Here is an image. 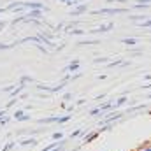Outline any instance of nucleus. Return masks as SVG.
Wrapping results in <instances>:
<instances>
[{"instance_id":"obj_40","label":"nucleus","mask_w":151,"mask_h":151,"mask_svg":"<svg viewBox=\"0 0 151 151\" xmlns=\"http://www.w3.org/2000/svg\"><path fill=\"white\" fill-rule=\"evenodd\" d=\"M148 99H151V93H150V95H148Z\"/></svg>"},{"instance_id":"obj_14","label":"nucleus","mask_w":151,"mask_h":151,"mask_svg":"<svg viewBox=\"0 0 151 151\" xmlns=\"http://www.w3.org/2000/svg\"><path fill=\"white\" fill-rule=\"evenodd\" d=\"M42 132H46V128H37V130H34L32 134H42ZM21 134H28L27 130H18L16 132V135H21Z\"/></svg>"},{"instance_id":"obj_25","label":"nucleus","mask_w":151,"mask_h":151,"mask_svg":"<svg viewBox=\"0 0 151 151\" xmlns=\"http://www.w3.org/2000/svg\"><path fill=\"white\" fill-rule=\"evenodd\" d=\"M72 35H83L84 34V30H79V28H72V30H69Z\"/></svg>"},{"instance_id":"obj_7","label":"nucleus","mask_w":151,"mask_h":151,"mask_svg":"<svg viewBox=\"0 0 151 151\" xmlns=\"http://www.w3.org/2000/svg\"><path fill=\"white\" fill-rule=\"evenodd\" d=\"M99 137V132H90V134H84L83 135V142H91Z\"/></svg>"},{"instance_id":"obj_6","label":"nucleus","mask_w":151,"mask_h":151,"mask_svg":"<svg viewBox=\"0 0 151 151\" xmlns=\"http://www.w3.org/2000/svg\"><path fill=\"white\" fill-rule=\"evenodd\" d=\"M111 28H114V23H113V21H109V23H104V25H100L97 30H90V32H109Z\"/></svg>"},{"instance_id":"obj_23","label":"nucleus","mask_w":151,"mask_h":151,"mask_svg":"<svg viewBox=\"0 0 151 151\" xmlns=\"http://www.w3.org/2000/svg\"><path fill=\"white\" fill-rule=\"evenodd\" d=\"M65 146H67V141L63 139V141L60 142V146H58V148H55V150H51V151H63V150H65Z\"/></svg>"},{"instance_id":"obj_34","label":"nucleus","mask_w":151,"mask_h":151,"mask_svg":"<svg viewBox=\"0 0 151 151\" xmlns=\"http://www.w3.org/2000/svg\"><path fill=\"white\" fill-rule=\"evenodd\" d=\"M4 116H7V109H2L0 111V118H4Z\"/></svg>"},{"instance_id":"obj_41","label":"nucleus","mask_w":151,"mask_h":151,"mask_svg":"<svg viewBox=\"0 0 151 151\" xmlns=\"http://www.w3.org/2000/svg\"><path fill=\"white\" fill-rule=\"evenodd\" d=\"M62 2H63V4H65V2H67V0H62Z\"/></svg>"},{"instance_id":"obj_24","label":"nucleus","mask_w":151,"mask_h":151,"mask_svg":"<svg viewBox=\"0 0 151 151\" xmlns=\"http://www.w3.org/2000/svg\"><path fill=\"white\" fill-rule=\"evenodd\" d=\"M88 114H90V116H99V114L102 116V113H100V107H93V109H91Z\"/></svg>"},{"instance_id":"obj_15","label":"nucleus","mask_w":151,"mask_h":151,"mask_svg":"<svg viewBox=\"0 0 151 151\" xmlns=\"http://www.w3.org/2000/svg\"><path fill=\"white\" fill-rule=\"evenodd\" d=\"M135 151H151V142H144V144H141Z\"/></svg>"},{"instance_id":"obj_22","label":"nucleus","mask_w":151,"mask_h":151,"mask_svg":"<svg viewBox=\"0 0 151 151\" xmlns=\"http://www.w3.org/2000/svg\"><path fill=\"white\" fill-rule=\"evenodd\" d=\"M141 28H151V19H146V21H142V23H137Z\"/></svg>"},{"instance_id":"obj_27","label":"nucleus","mask_w":151,"mask_h":151,"mask_svg":"<svg viewBox=\"0 0 151 151\" xmlns=\"http://www.w3.org/2000/svg\"><path fill=\"white\" fill-rule=\"evenodd\" d=\"M93 63H109V62H107V58H95Z\"/></svg>"},{"instance_id":"obj_18","label":"nucleus","mask_w":151,"mask_h":151,"mask_svg":"<svg viewBox=\"0 0 151 151\" xmlns=\"http://www.w3.org/2000/svg\"><path fill=\"white\" fill-rule=\"evenodd\" d=\"M14 90H16V84H9V86L2 88V91H4V93H12Z\"/></svg>"},{"instance_id":"obj_38","label":"nucleus","mask_w":151,"mask_h":151,"mask_svg":"<svg viewBox=\"0 0 151 151\" xmlns=\"http://www.w3.org/2000/svg\"><path fill=\"white\" fill-rule=\"evenodd\" d=\"M109 2H125V0H109Z\"/></svg>"},{"instance_id":"obj_39","label":"nucleus","mask_w":151,"mask_h":151,"mask_svg":"<svg viewBox=\"0 0 151 151\" xmlns=\"http://www.w3.org/2000/svg\"><path fill=\"white\" fill-rule=\"evenodd\" d=\"M4 11H5V9H4V7H0V12H4Z\"/></svg>"},{"instance_id":"obj_30","label":"nucleus","mask_w":151,"mask_h":151,"mask_svg":"<svg viewBox=\"0 0 151 151\" xmlns=\"http://www.w3.org/2000/svg\"><path fill=\"white\" fill-rule=\"evenodd\" d=\"M7 121H9V116H4V118H0V125L4 127V125H7Z\"/></svg>"},{"instance_id":"obj_31","label":"nucleus","mask_w":151,"mask_h":151,"mask_svg":"<svg viewBox=\"0 0 151 151\" xmlns=\"http://www.w3.org/2000/svg\"><path fill=\"white\" fill-rule=\"evenodd\" d=\"M18 121H30V116H28V114H23V116L18 119Z\"/></svg>"},{"instance_id":"obj_10","label":"nucleus","mask_w":151,"mask_h":151,"mask_svg":"<svg viewBox=\"0 0 151 151\" xmlns=\"http://www.w3.org/2000/svg\"><path fill=\"white\" fill-rule=\"evenodd\" d=\"M148 109V106H135V107H130V109H127L125 111V114H134V113H137V111H146Z\"/></svg>"},{"instance_id":"obj_16","label":"nucleus","mask_w":151,"mask_h":151,"mask_svg":"<svg viewBox=\"0 0 151 151\" xmlns=\"http://www.w3.org/2000/svg\"><path fill=\"white\" fill-rule=\"evenodd\" d=\"M91 44H100V40H83V42H77V46H91Z\"/></svg>"},{"instance_id":"obj_35","label":"nucleus","mask_w":151,"mask_h":151,"mask_svg":"<svg viewBox=\"0 0 151 151\" xmlns=\"http://www.w3.org/2000/svg\"><path fill=\"white\" fill-rule=\"evenodd\" d=\"M84 102H86V100H84V99H81V100H77V104H76V106H83Z\"/></svg>"},{"instance_id":"obj_29","label":"nucleus","mask_w":151,"mask_h":151,"mask_svg":"<svg viewBox=\"0 0 151 151\" xmlns=\"http://www.w3.org/2000/svg\"><path fill=\"white\" fill-rule=\"evenodd\" d=\"M130 55H132V56H137V55H142V49H132V51H130Z\"/></svg>"},{"instance_id":"obj_5","label":"nucleus","mask_w":151,"mask_h":151,"mask_svg":"<svg viewBox=\"0 0 151 151\" xmlns=\"http://www.w3.org/2000/svg\"><path fill=\"white\" fill-rule=\"evenodd\" d=\"M39 125H49V123H58V116H51V118H40L37 119Z\"/></svg>"},{"instance_id":"obj_13","label":"nucleus","mask_w":151,"mask_h":151,"mask_svg":"<svg viewBox=\"0 0 151 151\" xmlns=\"http://www.w3.org/2000/svg\"><path fill=\"white\" fill-rule=\"evenodd\" d=\"M60 142H62V141H55V142H51V144H47L46 148H42L40 151H51V150H55V148H58V146H60Z\"/></svg>"},{"instance_id":"obj_19","label":"nucleus","mask_w":151,"mask_h":151,"mask_svg":"<svg viewBox=\"0 0 151 151\" xmlns=\"http://www.w3.org/2000/svg\"><path fill=\"white\" fill-rule=\"evenodd\" d=\"M121 63H123V60H121V58H118V60H114V62H109V63H107V67H111V69H113V67H118V65H121Z\"/></svg>"},{"instance_id":"obj_26","label":"nucleus","mask_w":151,"mask_h":151,"mask_svg":"<svg viewBox=\"0 0 151 151\" xmlns=\"http://www.w3.org/2000/svg\"><path fill=\"white\" fill-rule=\"evenodd\" d=\"M16 102H19V100H18V99H11V100L7 102V106H5V109H9V107H12V106H14Z\"/></svg>"},{"instance_id":"obj_8","label":"nucleus","mask_w":151,"mask_h":151,"mask_svg":"<svg viewBox=\"0 0 151 151\" xmlns=\"http://www.w3.org/2000/svg\"><path fill=\"white\" fill-rule=\"evenodd\" d=\"M88 11V7L86 5H77L76 9H72L70 11V16H77V14H83V12H86Z\"/></svg>"},{"instance_id":"obj_37","label":"nucleus","mask_w":151,"mask_h":151,"mask_svg":"<svg viewBox=\"0 0 151 151\" xmlns=\"http://www.w3.org/2000/svg\"><path fill=\"white\" fill-rule=\"evenodd\" d=\"M142 88H144V90H151V83L150 84H146V86H142Z\"/></svg>"},{"instance_id":"obj_2","label":"nucleus","mask_w":151,"mask_h":151,"mask_svg":"<svg viewBox=\"0 0 151 151\" xmlns=\"http://www.w3.org/2000/svg\"><path fill=\"white\" fill-rule=\"evenodd\" d=\"M23 7L25 9H37V11H47V7L44 5V4H40V2H23Z\"/></svg>"},{"instance_id":"obj_12","label":"nucleus","mask_w":151,"mask_h":151,"mask_svg":"<svg viewBox=\"0 0 151 151\" xmlns=\"http://www.w3.org/2000/svg\"><path fill=\"white\" fill-rule=\"evenodd\" d=\"M121 42H123V44H127V46H128V47H132V46H135V44H137V39H135V37L121 39Z\"/></svg>"},{"instance_id":"obj_33","label":"nucleus","mask_w":151,"mask_h":151,"mask_svg":"<svg viewBox=\"0 0 151 151\" xmlns=\"http://www.w3.org/2000/svg\"><path fill=\"white\" fill-rule=\"evenodd\" d=\"M106 97H107V95H106V93H102V95H99V97H97V99H95V100H104V99H106Z\"/></svg>"},{"instance_id":"obj_9","label":"nucleus","mask_w":151,"mask_h":151,"mask_svg":"<svg viewBox=\"0 0 151 151\" xmlns=\"http://www.w3.org/2000/svg\"><path fill=\"white\" fill-rule=\"evenodd\" d=\"M40 14H42V11H37V9H32V11H28V12H27V16H28V18H32V19H40V18H42Z\"/></svg>"},{"instance_id":"obj_20","label":"nucleus","mask_w":151,"mask_h":151,"mask_svg":"<svg viewBox=\"0 0 151 151\" xmlns=\"http://www.w3.org/2000/svg\"><path fill=\"white\" fill-rule=\"evenodd\" d=\"M51 137H53V141H63V134L62 132H55Z\"/></svg>"},{"instance_id":"obj_11","label":"nucleus","mask_w":151,"mask_h":151,"mask_svg":"<svg viewBox=\"0 0 151 151\" xmlns=\"http://www.w3.org/2000/svg\"><path fill=\"white\" fill-rule=\"evenodd\" d=\"M19 144H21V146H35V144H37V139H34V137H28V139H23Z\"/></svg>"},{"instance_id":"obj_32","label":"nucleus","mask_w":151,"mask_h":151,"mask_svg":"<svg viewBox=\"0 0 151 151\" xmlns=\"http://www.w3.org/2000/svg\"><path fill=\"white\" fill-rule=\"evenodd\" d=\"M62 99H63V100H70V99H72V93H65Z\"/></svg>"},{"instance_id":"obj_3","label":"nucleus","mask_w":151,"mask_h":151,"mask_svg":"<svg viewBox=\"0 0 151 151\" xmlns=\"http://www.w3.org/2000/svg\"><path fill=\"white\" fill-rule=\"evenodd\" d=\"M79 65H81V63H79V60H72L67 67H63V70H62V72H76V70L79 69Z\"/></svg>"},{"instance_id":"obj_21","label":"nucleus","mask_w":151,"mask_h":151,"mask_svg":"<svg viewBox=\"0 0 151 151\" xmlns=\"http://www.w3.org/2000/svg\"><path fill=\"white\" fill-rule=\"evenodd\" d=\"M23 114H25V111H23V109H18V111H14V114H12V118H14V119L18 121V119H19V118H21Z\"/></svg>"},{"instance_id":"obj_4","label":"nucleus","mask_w":151,"mask_h":151,"mask_svg":"<svg viewBox=\"0 0 151 151\" xmlns=\"http://www.w3.org/2000/svg\"><path fill=\"white\" fill-rule=\"evenodd\" d=\"M127 102H128V97H127V95H121V97H119V99H116V102H114L113 109H114V111H116V109H118V107H121V106H125V104H127Z\"/></svg>"},{"instance_id":"obj_1","label":"nucleus","mask_w":151,"mask_h":151,"mask_svg":"<svg viewBox=\"0 0 151 151\" xmlns=\"http://www.w3.org/2000/svg\"><path fill=\"white\" fill-rule=\"evenodd\" d=\"M121 12H128V9H125V7H107V9L91 11V14H121Z\"/></svg>"},{"instance_id":"obj_28","label":"nucleus","mask_w":151,"mask_h":151,"mask_svg":"<svg viewBox=\"0 0 151 151\" xmlns=\"http://www.w3.org/2000/svg\"><path fill=\"white\" fill-rule=\"evenodd\" d=\"M12 148H14V142H9V144H5V146H4V150H2V151H11Z\"/></svg>"},{"instance_id":"obj_17","label":"nucleus","mask_w":151,"mask_h":151,"mask_svg":"<svg viewBox=\"0 0 151 151\" xmlns=\"http://www.w3.org/2000/svg\"><path fill=\"white\" fill-rule=\"evenodd\" d=\"M27 83H34V79H32L30 76H23V77L19 79V84H27Z\"/></svg>"},{"instance_id":"obj_36","label":"nucleus","mask_w":151,"mask_h":151,"mask_svg":"<svg viewBox=\"0 0 151 151\" xmlns=\"http://www.w3.org/2000/svg\"><path fill=\"white\" fill-rule=\"evenodd\" d=\"M4 27H5V21H2V19H0V30H2Z\"/></svg>"}]
</instances>
